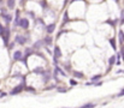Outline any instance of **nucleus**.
<instances>
[{
	"label": "nucleus",
	"instance_id": "nucleus-12",
	"mask_svg": "<svg viewBox=\"0 0 124 108\" xmlns=\"http://www.w3.org/2000/svg\"><path fill=\"white\" fill-rule=\"evenodd\" d=\"M116 61H117V57H116V55H113V57L110 58V61H108V62H110V65H113Z\"/></svg>",
	"mask_w": 124,
	"mask_h": 108
},
{
	"label": "nucleus",
	"instance_id": "nucleus-9",
	"mask_svg": "<svg viewBox=\"0 0 124 108\" xmlns=\"http://www.w3.org/2000/svg\"><path fill=\"white\" fill-rule=\"evenodd\" d=\"M7 6H8V8H13L15 7V0H7Z\"/></svg>",
	"mask_w": 124,
	"mask_h": 108
},
{
	"label": "nucleus",
	"instance_id": "nucleus-21",
	"mask_svg": "<svg viewBox=\"0 0 124 108\" xmlns=\"http://www.w3.org/2000/svg\"><path fill=\"white\" fill-rule=\"evenodd\" d=\"M120 54H122V57H123V60H124V47L122 48V50H120Z\"/></svg>",
	"mask_w": 124,
	"mask_h": 108
},
{
	"label": "nucleus",
	"instance_id": "nucleus-11",
	"mask_svg": "<svg viewBox=\"0 0 124 108\" xmlns=\"http://www.w3.org/2000/svg\"><path fill=\"white\" fill-rule=\"evenodd\" d=\"M74 76H75L76 78H82V77H83V73H82V72H78V71H75V72H74Z\"/></svg>",
	"mask_w": 124,
	"mask_h": 108
},
{
	"label": "nucleus",
	"instance_id": "nucleus-5",
	"mask_svg": "<svg viewBox=\"0 0 124 108\" xmlns=\"http://www.w3.org/2000/svg\"><path fill=\"white\" fill-rule=\"evenodd\" d=\"M22 58H23V54H22L20 50H16L13 53V59L15 60H22Z\"/></svg>",
	"mask_w": 124,
	"mask_h": 108
},
{
	"label": "nucleus",
	"instance_id": "nucleus-10",
	"mask_svg": "<svg viewBox=\"0 0 124 108\" xmlns=\"http://www.w3.org/2000/svg\"><path fill=\"white\" fill-rule=\"evenodd\" d=\"M3 17L5 18V20L7 22V23H10V22H11V20H12V17H11V16H10V15H7V13L3 15Z\"/></svg>",
	"mask_w": 124,
	"mask_h": 108
},
{
	"label": "nucleus",
	"instance_id": "nucleus-16",
	"mask_svg": "<svg viewBox=\"0 0 124 108\" xmlns=\"http://www.w3.org/2000/svg\"><path fill=\"white\" fill-rule=\"evenodd\" d=\"M101 78V74H96L94 77H92V82H95V81H99Z\"/></svg>",
	"mask_w": 124,
	"mask_h": 108
},
{
	"label": "nucleus",
	"instance_id": "nucleus-6",
	"mask_svg": "<svg viewBox=\"0 0 124 108\" xmlns=\"http://www.w3.org/2000/svg\"><path fill=\"white\" fill-rule=\"evenodd\" d=\"M16 42H17V43H19V45H24V43L27 42V39H25L24 36L18 35V36L16 37Z\"/></svg>",
	"mask_w": 124,
	"mask_h": 108
},
{
	"label": "nucleus",
	"instance_id": "nucleus-4",
	"mask_svg": "<svg viewBox=\"0 0 124 108\" xmlns=\"http://www.w3.org/2000/svg\"><path fill=\"white\" fill-rule=\"evenodd\" d=\"M19 25L22 27V29H28V28H29V22H28V19H25V18H20Z\"/></svg>",
	"mask_w": 124,
	"mask_h": 108
},
{
	"label": "nucleus",
	"instance_id": "nucleus-18",
	"mask_svg": "<svg viewBox=\"0 0 124 108\" xmlns=\"http://www.w3.org/2000/svg\"><path fill=\"white\" fill-rule=\"evenodd\" d=\"M41 45H42V42H41V41H37L35 45H34V49H36V48H37L39 46H41Z\"/></svg>",
	"mask_w": 124,
	"mask_h": 108
},
{
	"label": "nucleus",
	"instance_id": "nucleus-17",
	"mask_svg": "<svg viewBox=\"0 0 124 108\" xmlns=\"http://www.w3.org/2000/svg\"><path fill=\"white\" fill-rule=\"evenodd\" d=\"M56 71H57L58 73H60L61 76H66V74H65V72H64L63 70H61V69H59V67H56Z\"/></svg>",
	"mask_w": 124,
	"mask_h": 108
},
{
	"label": "nucleus",
	"instance_id": "nucleus-22",
	"mask_svg": "<svg viewBox=\"0 0 124 108\" xmlns=\"http://www.w3.org/2000/svg\"><path fill=\"white\" fill-rule=\"evenodd\" d=\"M0 96H1V97L3 96H6V93H1V94H0Z\"/></svg>",
	"mask_w": 124,
	"mask_h": 108
},
{
	"label": "nucleus",
	"instance_id": "nucleus-14",
	"mask_svg": "<svg viewBox=\"0 0 124 108\" xmlns=\"http://www.w3.org/2000/svg\"><path fill=\"white\" fill-rule=\"evenodd\" d=\"M45 43L46 45H51V43H52V37H49V36L45 37Z\"/></svg>",
	"mask_w": 124,
	"mask_h": 108
},
{
	"label": "nucleus",
	"instance_id": "nucleus-2",
	"mask_svg": "<svg viewBox=\"0 0 124 108\" xmlns=\"http://www.w3.org/2000/svg\"><path fill=\"white\" fill-rule=\"evenodd\" d=\"M59 58H61V50L58 46L54 47V61H57Z\"/></svg>",
	"mask_w": 124,
	"mask_h": 108
},
{
	"label": "nucleus",
	"instance_id": "nucleus-8",
	"mask_svg": "<svg viewBox=\"0 0 124 108\" xmlns=\"http://www.w3.org/2000/svg\"><path fill=\"white\" fill-rule=\"evenodd\" d=\"M118 40H119L120 43L124 42V32H123V30H119V32H118Z\"/></svg>",
	"mask_w": 124,
	"mask_h": 108
},
{
	"label": "nucleus",
	"instance_id": "nucleus-23",
	"mask_svg": "<svg viewBox=\"0 0 124 108\" xmlns=\"http://www.w3.org/2000/svg\"><path fill=\"white\" fill-rule=\"evenodd\" d=\"M71 1H72V3H74V1H78V0H71Z\"/></svg>",
	"mask_w": 124,
	"mask_h": 108
},
{
	"label": "nucleus",
	"instance_id": "nucleus-7",
	"mask_svg": "<svg viewBox=\"0 0 124 108\" xmlns=\"http://www.w3.org/2000/svg\"><path fill=\"white\" fill-rule=\"evenodd\" d=\"M54 29H56V24L54 23L47 25V32H48V34H52V32L54 31Z\"/></svg>",
	"mask_w": 124,
	"mask_h": 108
},
{
	"label": "nucleus",
	"instance_id": "nucleus-19",
	"mask_svg": "<svg viewBox=\"0 0 124 108\" xmlns=\"http://www.w3.org/2000/svg\"><path fill=\"white\" fill-rule=\"evenodd\" d=\"M66 22H69V18H68V12H65V15H64V24L66 23Z\"/></svg>",
	"mask_w": 124,
	"mask_h": 108
},
{
	"label": "nucleus",
	"instance_id": "nucleus-1",
	"mask_svg": "<svg viewBox=\"0 0 124 108\" xmlns=\"http://www.w3.org/2000/svg\"><path fill=\"white\" fill-rule=\"evenodd\" d=\"M1 37L4 40V43H5V45H7V43H8V39H10V29L8 28H6V30H5L4 34L1 35Z\"/></svg>",
	"mask_w": 124,
	"mask_h": 108
},
{
	"label": "nucleus",
	"instance_id": "nucleus-20",
	"mask_svg": "<svg viewBox=\"0 0 124 108\" xmlns=\"http://www.w3.org/2000/svg\"><path fill=\"white\" fill-rule=\"evenodd\" d=\"M70 84H72V85H76V84H77V82H76V81H74V79H71V81H70Z\"/></svg>",
	"mask_w": 124,
	"mask_h": 108
},
{
	"label": "nucleus",
	"instance_id": "nucleus-15",
	"mask_svg": "<svg viewBox=\"0 0 124 108\" xmlns=\"http://www.w3.org/2000/svg\"><path fill=\"white\" fill-rule=\"evenodd\" d=\"M110 43H111V46H112V48H113V49H117V47H116V41H115V39H111V40H110Z\"/></svg>",
	"mask_w": 124,
	"mask_h": 108
},
{
	"label": "nucleus",
	"instance_id": "nucleus-3",
	"mask_svg": "<svg viewBox=\"0 0 124 108\" xmlns=\"http://www.w3.org/2000/svg\"><path fill=\"white\" fill-rule=\"evenodd\" d=\"M23 88H24V85H22V84H20V85H17L15 89H12V90H11V93H10V94H11V95H16V94H19L20 91L23 90Z\"/></svg>",
	"mask_w": 124,
	"mask_h": 108
},
{
	"label": "nucleus",
	"instance_id": "nucleus-13",
	"mask_svg": "<svg viewBox=\"0 0 124 108\" xmlns=\"http://www.w3.org/2000/svg\"><path fill=\"white\" fill-rule=\"evenodd\" d=\"M95 107V104H93V103H87V104H84V106H81L80 108H94Z\"/></svg>",
	"mask_w": 124,
	"mask_h": 108
}]
</instances>
